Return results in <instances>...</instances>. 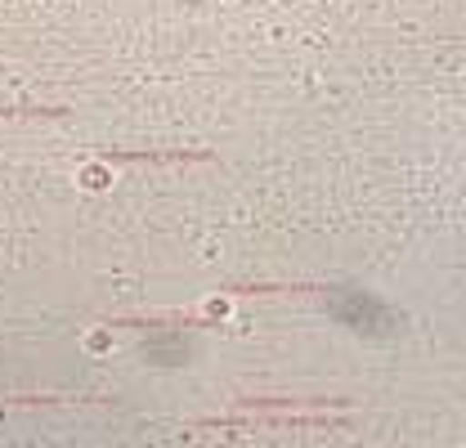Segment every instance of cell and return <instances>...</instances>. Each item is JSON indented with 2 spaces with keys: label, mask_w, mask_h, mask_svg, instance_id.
<instances>
[{
  "label": "cell",
  "mask_w": 466,
  "mask_h": 448,
  "mask_svg": "<svg viewBox=\"0 0 466 448\" xmlns=\"http://www.w3.org/2000/svg\"><path fill=\"white\" fill-rule=\"evenodd\" d=\"M332 314H337L346 328H354V332H363V336H377L395 323V314H390L377 296H368V291H359V287H337V291H332Z\"/></svg>",
  "instance_id": "6da1fadb"
}]
</instances>
